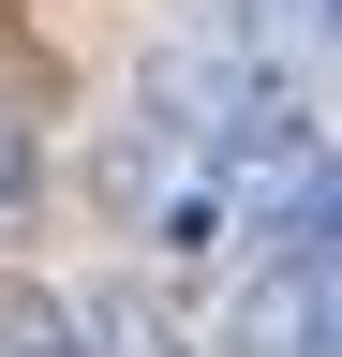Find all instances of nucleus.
<instances>
[{
    "instance_id": "nucleus-1",
    "label": "nucleus",
    "mask_w": 342,
    "mask_h": 357,
    "mask_svg": "<svg viewBox=\"0 0 342 357\" xmlns=\"http://www.w3.org/2000/svg\"><path fill=\"white\" fill-rule=\"evenodd\" d=\"M75 357H179V328L149 283H104V298H75Z\"/></svg>"
},
{
    "instance_id": "nucleus-2",
    "label": "nucleus",
    "mask_w": 342,
    "mask_h": 357,
    "mask_svg": "<svg viewBox=\"0 0 342 357\" xmlns=\"http://www.w3.org/2000/svg\"><path fill=\"white\" fill-rule=\"evenodd\" d=\"M0 357H75V298H45V283H0Z\"/></svg>"
},
{
    "instance_id": "nucleus-3",
    "label": "nucleus",
    "mask_w": 342,
    "mask_h": 357,
    "mask_svg": "<svg viewBox=\"0 0 342 357\" xmlns=\"http://www.w3.org/2000/svg\"><path fill=\"white\" fill-rule=\"evenodd\" d=\"M327 30V0H238V45L253 60H283V45H313Z\"/></svg>"
},
{
    "instance_id": "nucleus-4",
    "label": "nucleus",
    "mask_w": 342,
    "mask_h": 357,
    "mask_svg": "<svg viewBox=\"0 0 342 357\" xmlns=\"http://www.w3.org/2000/svg\"><path fill=\"white\" fill-rule=\"evenodd\" d=\"M30 178H45V134H30V105H15V89H0V208H15Z\"/></svg>"
}]
</instances>
